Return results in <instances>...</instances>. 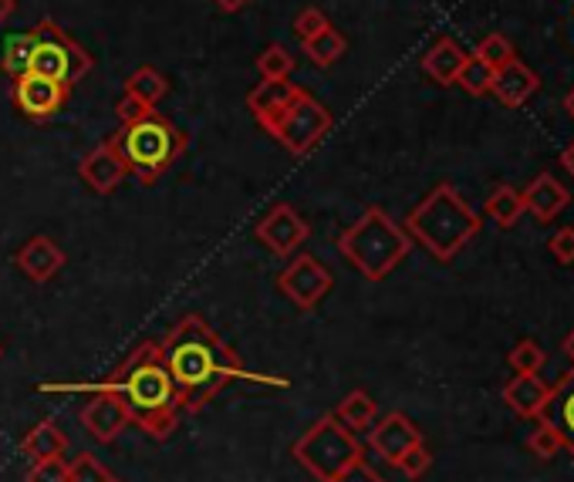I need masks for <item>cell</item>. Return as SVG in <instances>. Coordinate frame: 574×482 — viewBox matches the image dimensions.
Returning <instances> with one entry per match:
<instances>
[{
	"label": "cell",
	"mask_w": 574,
	"mask_h": 482,
	"mask_svg": "<svg viewBox=\"0 0 574 482\" xmlns=\"http://www.w3.org/2000/svg\"><path fill=\"white\" fill-rule=\"evenodd\" d=\"M0 357H4V344H0Z\"/></svg>",
	"instance_id": "f6af8a7d"
},
{
	"label": "cell",
	"mask_w": 574,
	"mask_h": 482,
	"mask_svg": "<svg viewBox=\"0 0 574 482\" xmlns=\"http://www.w3.org/2000/svg\"><path fill=\"white\" fill-rule=\"evenodd\" d=\"M561 351H564V354L571 357V365H574V328H571V331L564 334V341H561Z\"/></svg>",
	"instance_id": "7bdbcfd3"
},
{
	"label": "cell",
	"mask_w": 574,
	"mask_h": 482,
	"mask_svg": "<svg viewBox=\"0 0 574 482\" xmlns=\"http://www.w3.org/2000/svg\"><path fill=\"white\" fill-rule=\"evenodd\" d=\"M520 199H524V213H530L538 223H554L571 207V189L558 176L538 173L520 189Z\"/></svg>",
	"instance_id": "2e32d148"
},
{
	"label": "cell",
	"mask_w": 574,
	"mask_h": 482,
	"mask_svg": "<svg viewBox=\"0 0 574 482\" xmlns=\"http://www.w3.org/2000/svg\"><path fill=\"white\" fill-rule=\"evenodd\" d=\"M561 166H564L567 176H574V139L561 149Z\"/></svg>",
	"instance_id": "60d3db41"
},
{
	"label": "cell",
	"mask_w": 574,
	"mask_h": 482,
	"mask_svg": "<svg viewBox=\"0 0 574 482\" xmlns=\"http://www.w3.org/2000/svg\"><path fill=\"white\" fill-rule=\"evenodd\" d=\"M402 230L409 233L412 244L423 247L433 260L449 263L453 257L464 254V247L473 236H480L483 220L467 203L453 183L433 186L419 203L409 210Z\"/></svg>",
	"instance_id": "3957f363"
},
{
	"label": "cell",
	"mask_w": 574,
	"mask_h": 482,
	"mask_svg": "<svg viewBox=\"0 0 574 482\" xmlns=\"http://www.w3.org/2000/svg\"><path fill=\"white\" fill-rule=\"evenodd\" d=\"M68 263V254L61 250V244L48 233H34L14 254V267L31 280V284H48L55 280Z\"/></svg>",
	"instance_id": "4fadbf2b"
},
{
	"label": "cell",
	"mask_w": 574,
	"mask_h": 482,
	"mask_svg": "<svg viewBox=\"0 0 574 482\" xmlns=\"http://www.w3.org/2000/svg\"><path fill=\"white\" fill-rule=\"evenodd\" d=\"M79 179H82L95 196H112L115 189H119V186L129 179L122 155H119V149L112 145V139L98 142L92 152L82 155V163H79Z\"/></svg>",
	"instance_id": "5bb4252c"
},
{
	"label": "cell",
	"mask_w": 574,
	"mask_h": 482,
	"mask_svg": "<svg viewBox=\"0 0 574 482\" xmlns=\"http://www.w3.org/2000/svg\"><path fill=\"white\" fill-rule=\"evenodd\" d=\"M122 92L132 95V98H139L142 105L156 108V105L169 95V78L160 74L152 64H142V68H136V71L126 78V82H122Z\"/></svg>",
	"instance_id": "d4e9b609"
},
{
	"label": "cell",
	"mask_w": 574,
	"mask_h": 482,
	"mask_svg": "<svg viewBox=\"0 0 574 482\" xmlns=\"http://www.w3.org/2000/svg\"><path fill=\"white\" fill-rule=\"evenodd\" d=\"M297 89L301 85L288 82V78H260V82L247 95V111L257 118V126L263 129L267 122H271V118H278L284 111V105L294 98Z\"/></svg>",
	"instance_id": "d6986e66"
},
{
	"label": "cell",
	"mask_w": 574,
	"mask_h": 482,
	"mask_svg": "<svg viewBox=\"0 0 574 482\" xmlns=\"http://www.w3.org/2000/svg\"><path fill=\"white\" fill-rule=\"evenodd\" d=\"M37 34V48H34V64L31 71L55 78V82L74 89L85 74L95 71V58L74 42V37L55 21V17H42L34 27Z\"/></svg>",
	"instance_id": "ba28073f"
},
{
	"label": "cell",
	"mask_w": 574,
	"mask_h": 482,
	"mask_svg": "<svg viewBox=\"0 0 574 482\" xmlns=\"http://www.w3.org/2000/svg\"><path fill=\"white\" fill-rule=\"evenodd\" d=\"M68 98H71L68 85L37 74V71H27L11 82V102L24 118H31V122H48V118L65 111Z\"/></svg>",
	"instance_id": "8fae6325"
},
{
	"label": "cell",
	"mask_w": 574,
	"mask_h": 482,
	"mask_svg": "<svg viewBox=\"0 0 574 482\" xmlns=\"http://www.w3.org/2000/svg\"><path fill=\"white\" fill-rule=\"evenodd\" d=\"M149 111H152V105H142L139 98H132V95H126V92H122L119 105H115V115H119L122 126H126V122H136V118H142V115H149Z\"/></svg>",
	"instance_id": "74e56055"
},
{
	"label": "cell",
	"mask_w": 574,
	"mask_h": 482,
	"mask_svg": "<svg viewBox=\"0 0 574 482\" xmlns=\"http://www.w3.org/2000/svg\"><path fill=\"white\" fill-rule=\"evenodd\" d=\"M250 4H254V0H213V8L223 11V14H241Z\"/></svg>",
	"instance_id": "ab89813d"
},
{
	"label": "cell",
	"mask_w": 574,
	"mask_h": 482,
	"mask_svg": "<svg viewBox=\"0 0 574 482\" xmlns=\"http://www.w3.org/2000/svg\"><path fill=\"white\" fill-rule=\"evenodd\" d=\"M42 395H92L105 391L122 401V409L132 425H139L149 438L166 442L183 415L179 391L169 378V368L163 361L160 341H139L129 357L112 375L98 381H42Z\"/></svg>",
	"instance_id": "7a4b0ae2"
},
{
	"label": "cell",
	"mask_w": 574,
	"mask_h": 482,
	"mask_svg": "<svg viewBox=\"0 0 574 482\" xmlns=\"http://www.w3.org/2000/svg\"><path fill=\"white\" fill-rule=\"evenodd\" d=\"M331 126H335V118H331L328 105L318 102L308 89H297L294 98L284 105V111L263 126V132L274 142H281L294 158H301L325 142Z\"/></svg>",
	"instance_id": "52a82bcc"
},
{
	"label": "cell",
	"mask_w": 574,
	"mask_h": 482,
	"mask_svg": "<svg viewBox=\"0 0 574 482\" xmlns=\"http://www.w3.org/2000/svg\"><path fill=\"white\" fill-rule=\"evenodd\" d=\"M254 236H257V244H260L267 254H274V257L288 260V257H294L304 244H308L312 223H308V216H301L291 203H274L271 210H267V213L257 220Z\"/></svg>",
	"instance_id": "30bf717a"
},
{
	"label": "cell",
	"mask_w": 574,
	"mask_h": 482,
	"mask_svg": "<svg viewBox=\"0 0 574 482\" xmlns=\"http://www.w3.org/2000/svg\"><path fill=\"white\" fill-rule=\"evenodd\" d=\"M564 111H567V118H574V85H571L567 95H564Z\"/></svg>",
	"instance_id": "ee69618b"
},
{
	"label": "cell",
	"mask_w": 574,
	"mask_h": 482,
	"mask_svg": "<svg viewBox=\"0 0 574 482\" xmlns=\"http://www.w3.org/2000/svg\"><path fill=\"white\" fill-rule=\"evenodd\" d=\"M541 89V74L527 68L520 58H514L511 64H504L493 74V89L490 95L501 102L504 108H520L524 102H530V95H538Z\"/></svg>",
	"instance_id": "e0dca14e"
},
{
	"label": "cell",
	"mask_w": 574,
	"mask_h": 482,
	"mask_svg": "<svg viewBox=\"0 0 574 482\" xmlns=\"http://www.w3.org/2000/svg\"><path fill=\"white\" fill-rule=\"evenodd\" d=\"M548 395H551V385L541 378V372L538 375H514L504 385V401L517 419H541L544 405H548Z\"/></svg>",
	"instance_id": "ac0fdd59"
},
{
	"label": "cell",
	"mask_w": 574,
	"mask_h": 482,
	"mask_svg": "<svg viewBox=\"0 0 574 482\" xmlns=\"http://www.w3.org/2000/svg\"><path fill=\"white\" fill-rule=\"evenodd\" d=\"M331 287H335L331 270H328L318 257L304 254V250H297L294 257H288L284 270L278 273V291H281L297 310H304V314L315 310V307L331 294Z\"/></svg>",
	"instance_id": "9c48e42d"
},
{
	"label": "cell",
	"mask_w": 574,
	"mask_h": 482,
	"mask_svg": "<svg viewBox=\"0 0 574 482\" xmlns=\"http://www.w3.org/2000/svg\"><path fill=\"white\" fill-rule=\"evenodd\" d=\"M483 213L501 226V230H514L524 216V199H520V189L517 186H507L501 183L490 196H487V203H483Z\"/></svg>",
	"instance_id": "cb8c5ba5"
},
{
	"label": "cell",
	"mask_w": 574,
	"mask_h": 482,
	"mask_svg": "<svg viewBox=\"0 0 574 482\" xmlns=\"http://www.w3.org/2000/svg\"><path fill=\"white\" fill-rule=\"evenodd\" d=\"M467 58L470 55L459 48L456 37L443 34L430 45V51L423 55V61H419V64H423V74H430L436 85L449 89V85H456V74H459V68L467 64Z\"/></svg>",
	"instance_id": "ffe728a7"
},
{
	"label": "cell",
	"mask_w": 574,
	"mask_h": 482,
	"mask_svg": "<svg viewBox=\"0 0 574 482\" xmlns=\"http://www.w3.org/2000/svg\"><path fill=\"white\" fill-rule=\"evenodd\" d=\"M335 247L341 260L352 263L368 284H382L412 254L415 244L382 207H365V213L352 226L338 233Z\"/></svg>",
	"instance_id": "277c9868"
},
{
	"label": "cell",
	"mask_w": 574,
	"mask_h": 482,
	"mask_svg": "<svg viewBox=\"0 0 574 482\" xmlns=\"http://www.w3.org/2000/svg\"><path fill=\"white\" fill-rule=\"evenodd\" d=\"M396 469H399L406 479H423V475L433 469V452L426 449V442H415V446L396 462Z\"/></svg>",
	"instance_id": "836d02e7"
},
{
	"label": "cell",
	"mask_w": 574,
	"mask_h": 482,
	"mask_svg": "<svg viewBox=\"0 0 574 482\" xmlns=\"http://www.w3.org/2000/svg\"><path fill=\"white\" fill-rule=\"evenodd\" d=\"M291 456L318 482H338L365 462V446L352 428H344L335 419V412H328L308 432H301V438L291 446Z\"/></svg>",
	"instance_id": "8992f818"
},
{
	"label": "cell",
	"mask_w": 574,
	"mask_h": 482,
	"mask_svg": "<svg viewBox=\"0 0 574 482\" xmlns=\"http://www.w3.org/2000/svg\"><path fill=\"white\" fill-rule=\"evenodd\" d=\"M507 365L514 368V375H538V372L548 365V351H544L538 341L524 338V341H517V344L511 348Z\"/></svg>",
	"instance_id": "83f0119b"
},
{
	"label": "cell",
	"mask_w": 574,
	"mask_h": 482,
	"mask_svg": "<svg viewBox=\"0 0 574 482\" xmlns=\"http://www.w3.org/2000/svg\"><path fill=\"white\" fill-rule=\"evenodd\" d=\"M108 139L119 149L126 173L142 186L160 183L179 163V155L189 149V136L160 108H152L149 115L136 118V122L119 126V132Z\"/></svg>",
	"instance_id": "5b68a950"
},
{
	"label": "cell",
	"mask_w": 574,
	"mask_h": 482,
	"mask_svg": "<svg viewBox=\"0 0 574 482\" xmlns=\"http://www.w3.org/2000/svg\"><path fill=\"white\" fill-rule=\"evenodd\" d=\"M79 422L85 425V432L95 442H102V446H112V442L132 425L126 409H122V401L105 395V391H92V398L79 409Z\"/></svg>",
	"instance_id": "9a60e30c"
},
{
	"label": "cell",
	"mask_w": 574,
	"mask_h": 482,
	"mask_svg": "<svg viewBox=\"0 0 574 482\" xmlns=\"http://www.w3.org/2000/svg\"><path fill=\"white\" fill-rule=\"evenodd\" d=\"M24 482H68V459L65 456H55V459L31 462Z\"/></svg>",
	"instance_id": "e575fe53"
},
{
	"label": "cell",
	"mask_w": 574,
	"mask_h": 482,
	"mask_svg": "<svg viewBox=\"0 0 574 482\" xmlns=\"http://www.w3.org/2000/svg\"><path fill=\"white\" fill-rule=\"evenodd\" d=\"M493 74H496V71H490L483 61H477V58L470 55L467 64L459 68V74H456V85L464 89L467 95H473V98H483V95H490V89H493Z\"/></svg>",
	"instance_id": "4dcf8cb0"
},
{
	"label": "cell",
	"mask_w": 574,
	"mask_h": 482,
	"mask_svg": "<svg viewBox=\"0 0 574 482\" xmlns=\"http://www.w3.org/2000/svg\"><path fill=\"white\" fill-rule=\"evenodd\" d=\"M68 452V435L55 419H42L37 425H31L21 438V456L31 462H42V459H55Z\"/></svg>",
	"instance_id": "7402d4cb"
},
{
	"label": "cell",
	"mask_w": 574,
	"mask_h": 482,
	"mask_svg": "<svg viewBox=\"0 0 574 482\" xmlns=\"http://www.w3.org/2000/svg\"><path fill=\"white\" fill-rule=\"evenodd\" d=\"M473 58L483 61L490 71H501L504 64H511V61L517 58V51H514V45H511V37H504V34H487L483 42L477 45Z\"/></svg>",
	"instance_id": "f1b7e54d"
},
{
	"label": "cell",
	"mask_w": 574,
	"mask_h": 482,
	"mask_svg": "<svg viewBox=\"0 0 574 482\" xmlns=\"http://www.w3.org/2000/svg\"><path fill=\"white\" fill-rule=\"evenodd\" d=\"M34 48H37V34H34V27L31 31H24V34H11L8 42H4V55H0V68H4V74L11 78H21V74H27L31 71V64H34Z\"/></svg>",
	"instance_id": "4316f807"
},
{
	"label": "cell",
	"mask_w": 574,
	"mask_h": 482,
	"mask_svg": "<svg viewBox=\"0 0 574 482\" xmlns=\"http://www.w3.org/2000/svg\"><path fill=\"white\" fill-rule=\"evenodd\" d=\"M335 419L352 432H368L378 419V405L365 388H355L335 405Z\"/></svg>",
	"instance_id": "603a6c76"
},
{
	"label": "cell",
	"mask_w": 574,
	"mask_h": 482,
	"mask_svg": "<svg viewBox=\"0 0 574 482\" xmlns=\"http://www.w3.org/2000/svg\"><path fill=\"white\" fill-rule=\"evenodd\" d=\"M304 55H308L312 64L318 68H331L335 61H341V55L349 51V42H344V34L328 21L315 37H308V42H301Z\"/></svg>",
	"instance_id": "484cf974"
},
{
	"label": "cell",
	"mask_w": 574,
	"mask_h": 482,
	"mask_svg": "<svg viewBox=\"0 0 574 482\" xmlns=\"http://www.w3.org/2000/svg\"><path fill=\"white\" fill-rule=\"evenodd\" d=\"M415 442H426L423 432H419V425L402 415V412H389V415H382L375 419V425L368 428V438H365V446L382 459V462H389L396 466Z\"/></svg>",
	"instance_id": "7c38bea8"
},
{
	"label": "cell",
	"mask_w": 574,
	"mask_h": 482,
	"mask_svg": "<svg viewBox=\"0 0 574 482\" xmlns=\"http://www.w3.org/2000/svg\"><path fill=\"white\" fill-rule=\"evenodd\" d=\"M548 250L558 263L571 267L574 263V226H561L558 233H551L548 239Z\"/></svg>",
	"instance_id": "d590c367"
},
{
	"label": "cell",
	"mask_w": 574,
	"mask_h": 482,
	"mask_svg": "<svg viewBox=\"0 0 574 482\" xmlns=\"http://www.w3.org/2000/svg\"><path fill=\"white\" fill-rule=\"evenodd\" d=\"M564 438V449L574 456V365L571 372H564L554 385H551V395H548V405H544V415Z\"/></svg>",
	"instance_id": "44dd1931"
},
{
	"label": "cell",
	"mask_w": 574,
	"mask_h": 482,
	"mask_svg": "<svg viewBox=\"0 0 574 482\" xmlns=\"http://www.w3.org/2000/svg\"><path fill=\"white\" fill-rule=\"evenodd\" d=\"M115 482H119V479H115Z\"/></svg>",
	"instance_id": "bcb514c9"
},
{
	"label": "cell",
	"mask_w": 574,
	"mask_h": 482,
	"mask_svg": "<svg viewBox=\"0 0 574 482\" xmlns=\"http://www.w3.org/2000/svg\"><path fill=\"white\" fill-rule=\"evenodd\" d=\"M257 71L260 78H291L294 71V55L284 45H267L257 55Z\"/></svg>",
	"instance_id": "1f68e13d"
},
{
	"label": "cell",
	"mask_w": 574,
	"mask_h": 482,
	"mask_svg": "<svg viewBox=\"0 0 574 482\" xmlns=\"http://www.w3.org/2000/svg\"><path fill=\"white\" fill-rule=\"evenodd\" d=\"M68 482H115V475L92 452H79L68 462Z\"/></svg>",
	"instance_id": "d6a6232c"
},
{
	"label": "cell",
	"mask_w": 574,
	"mask_h": 482,
	"mask_svg": "<svg viewBox=\"0 0 574 482\" xmlns=\"http://www.w3.org/2000/svg\"><path fill=\"white\" fill-rule=\"evenodd\" d=\"M160 351L186 415H200L210 401L234 381L263 385V388H291V381L281 375L250 372L241 361V354L226 341H220V334L200 314L179 317V325H173V331L160 341Z\"/></svg>",
	"instance_id": "6da1fadb"
},
{
	"label": "cell",
	"mask_w": 574,
	"mask_h": 482,
	"mask_svg": "<svg viewBox=\"0 0 574 482\" xmlns=\"http://www.w3.org/2000/svg\"><path fill=\"white\" fill-rule=\"evenodd\" d=\"M338 482H386V479H382V475H378V472H375L368 462H362L359 469H352L349 475H341Z\"/></svg>",
	"instance_id": "f35d334b"
},
{
	"label": "cell",
	"mask_w": 574,
	"mask_h": 482,
	"mask_svg": "<svg viewBox=\"0 0 574 482\" xmlns=\"http://www.w3.org/2000/svg\"><path fill=\"white\" fill-rule=\"evenodd\" d=\"M17 11V0H0V27H4Z\"/></svg>",
	"instance_id": "b9f144b4"
},
{
	"label": "cell",
	"mask_w": 574,
	"mask_h": 482,
	"mask_svg": "<svg viewBox=\"0 0 574 482\" xmlns=\"http://www.w3.org/2000/svg\"><path fill=\"white\" fill-rule=\"evenodd\" d=\"M561 449H564L561 432H558L548 419H538V428H534V432L527 435V452L538 456L541 462H551Z\"/></svg>",
	"instance_id": "f546056e"
},
{
	"label": "cell",
	"mask_w": 574,
	"mask_h": 482,
	"mask_svg": "<svg viewBox=\"0 0 574 482\" xmlns=\"http://www.w3.org/2000/svg\"><path fill=\"white\" fill-rule=\"evenodd\" d=\"M325 24H328V17H325L318 8H304V11L294 17L291 27H294V37H297V42H308V37H315Z\"/></svg>",
	"instance_id": "8d00e7d4"
}]
</instances>
